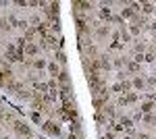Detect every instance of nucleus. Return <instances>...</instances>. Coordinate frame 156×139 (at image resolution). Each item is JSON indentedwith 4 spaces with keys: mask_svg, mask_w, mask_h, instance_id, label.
Segmentation results:
<instances>
[{
    "mask_svg": "<svg viewBox=\"0 0 156 139\" xmlns=\"http://www.w3.org/2000/svg\"><path fill=\"white\" fill-rule=\"evenodd\" d=\"M15 131H17L21 137H29V135H31L29 127H27V125H23V123H15Z\"/></svg>",
    "mask_w": 156,
    "mask_h": 139,
    "instance_id": "obj_1",
    "label": "nucleus"
},
{
    "mask_svg": "<svg viewBox=\"0 0 156 139\" xmlns=\"http://www.w3.org/2000/svg\"><path fill=\"white\" fill-rule=\"evenodd\" d=\"M44 131L46 133H50V135H60V129H58V125H54V123H44Z\"/></svg>",
    "mask_w": 156,
    "mask_h": 139,
    "instance_id": "obj_2",
    "label": "nucleus"
},
{
    "mask_svg": "<svg viewBox=\"0 0 156 139\" xmlns=\"http://www.w3.org/2000/svg\"><path fill=\"white\" fill-rule=\"evenodd\" d=\"M58 81H60L62 85H67V81H69V73H67V71H60V73H58Z\"/></svg>",
    "mask_w": 156,
    "mask_h": 139,
    "instance_id": "obj_3",
    "label": "nucleus"
},
{
    "mask_svg": "<svg viewBox=\"0 0 156 139\" xmlns=\"http://www.w3.org/2000/svg\"><path fill=\"white\" fill-rule=\"evenodd\" d=\"M119 125H121V127H125L127 131H131V121H129V119H121V123H119Z\"/></svg>",
    "mask_w": 156,
    "mask_h": 139,
    "instance_id": "obj_4",
    "label": "nucleus"
},
{
    "mask_svg": "<svg viewBox=\"0 0 156 139\" xmlns=\"http://www.w3.org/2000/svg\"><path fill=\"white\" fill-rule=\"evenodd\" d=\"M25 50H27L29 54H38V46H35V44H29V46H27Z\"/></svg>",
    "mask_w": 156,
    "mask_h": 139,
    "instance_id": "obj_5",
    "label": "nucleus"
},
{
    "mask_svg": "<svg viewBox=\"0 0 156 139\" xmlns=\"http://www.w3.org/2000/svg\"><path fill=\"white\" fill-rule=\"evenodd\" d=\"M152 108H154V106H152V102H146V104L142 106V110H144V112H150Z\"/></svg>",
    "mask_w": 156,
    "mask_h": 139,
    "instance_id": "obj_6",
    "label": "nucleus"
},
{
    "mask_svg": "<svg viewBox=\"0 0 156 139\" xmlns=\"http://www.w3.org/2000/svg\"><path fill=\"white\" fill-rule=\"evenodd\" d=\"M50 73H52L54 77H58V68H56V64H50Z\"/></svg>",
    "mask_w": 156,
    "mask_h": 139,
    "instance_id": "obj_7",
    "label": "nucleus"
},
{
    "mask_svg": "<svg viewBox=\"0 0 156 139\" xmlns=\"http://www.w3.org/2000/svg\"><path fill=\"white\" fill-rule=\"evenodd\" d=\"M33 66H35V68H44V66H46V62H44V60H35Z\"/></svg>",
    "mask_w": 156,
    "mask_h": 139,
    "instance_id": "obj_8",
    "label": "nucleus"
},
{
    "mask_svg": "<svg viewBox=\"0 0 156 139\" xmlns=\"http://www.w3.org/2000/svg\"><path fill=\"white\" fill-rule=\"evenodd\" d=\"M133 85H135L138 89H142V87H144V81H142V79H135V81H133Z\"/></svg>",
    "mask_w": 156,
    "mask_h": 139,
    "instance_id": "obj_9",
    "label": "nucleus"
},
{
    "mask_svg": "<svg viewBox=\"0 0 156 139\" xmlns=\"http://www.w3.org/2000/svg\"><path fill=\"white\" fill-rule=\"evenodd\" d=\"M144 13H152V4H150V2L144 4Z\"/></svg>",
    "mask_w": 156,
    "mask_h": 139,
    "instance_id": "obj_10",
    "label": "nucleus"
},
{
    "mask_svg": "<svg viewBox=\"0 0 156 139\" xmlns=\"http://www.w3.org/2000/svg\"><path fill=\"white\" fill-rule=\"evenodd\" d=\"M31 121H33V123H40V114H38V112L31 114Z\"/></svg>",
    "mask_w": 156,
    "mask_h": 139,
    "instance_id": "obj_11",
    "label": "nucleus"
},
{
    "mask_svg": "<svg viewBox=\"0 0 156 139\" xmlns=\"http://www.w3.org/2000/svg\"><path fill=\"white\" fill-rule=\"evenodd\" d=\"M133 15V8H127V11H123V17H131Z\"/></svg>",
    "mask_w": 156,
    "mask_h": 139,
    "instance_id": "obj_12",
    "label": "nucleus"
},
{
    "mask_svg": "<svg viewBox=\"0 0 156 139\" xmlns=\"http://www.w3.org/2000/svg\"><path fill=\"white\" fill-rule=\"evenodd\" d=\"M102 17H110V11L108 8H102Z\"/></svg>",
    "mask_w": 156,
    "mask_h": 139,
    "instance_id": "obj_13",
    "label": "nucleus"
},
{
    "mask_svg": "<svg viewBox=\"0 0 156 139\" xmlns=\"http://www.w3.org/2000/svg\"><path fill=\"white\" fill-rule=\"evenodd\" d=\"M102 139H113V135H104V137H102Z\"/></svg>",
    "mask_w": 156,
    "mask_h": 139,
    "instance_id": "obj_14",
    "label": "nucleus"
},
{
    "mask_svg": "<svg viewBox=\"0 0 156 139\" xmlns=\"http://www.w3.org/2000/svg\"><path fill=\"white\" fill-rule=\"evenodd\" d=\"M138 139H148V135H140V137H138Z\"/></svg>",
    "mask_w": 156,
    "mask_h": 139,
    "instance_id": "obj_15",
    "label": "nucleus"
},
{
    "mask_svg": "<svg viewBox=\"0 0 156 139\" xmlns=\"http://www.w3.org/2000/svg\"><path fill=\"white\" fill-rule=\"evenodd\" d=\"M0 25H2V21H0Z\"/></svg>",
    "mask_w": 156,
    "mask_h": 139,
    "instance_id": "obj_16",
    "label": "nucleus"
}]
</instances>
